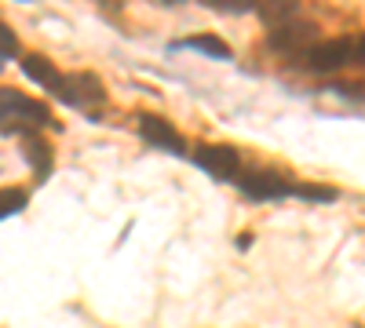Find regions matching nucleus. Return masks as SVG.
<instances>
[{
    "instance_id": "nucleus-1",
    "label": "nucleus",
    "mask_w": 365,
    "mask_h": 328,
    "mask_svg": "<svg viewBox=\"0 0 365 328\" xmlns=\"http://www.w3.org/2000/svg\"><path fill=\"white\" fill-rule=\"evenodd\" d=\"M44 125H51V113L44 102L15 92V88H0V132L29 135L34 128H44Z\"/></svg>"
},
{
    "instance_id": "nucleus-2",
    "label": "nucleus",
    "mask_w": 365,
    "mask_h": 328,
    "mask_svg": "<svg viewBox=\"0 0 365 328\" xmlns=\"http://www.w3.org/2000/svg\"><path fill=\"white\" fill-rule=\"evenodd\" d=\"M55 99H63L66 106L88 110L96 102H106V84L96 73H63L58 77V88L51 92Z\"/></svg>"
},
{
    "instance_id": "nucleus-3",
    "label": "nucleus",
    "mask_w": 365,
    "mask_h": 328,
    "mask_svg": "<svg viewBox=\"0 0 365 328\" xmlns=\"http://www.w3.org/2000/svg\"><path fill=\"white\" fill-rule=\"evenodd\" d=\"M237 186L245 197L252 201H282V197H292L296 194V183L282 171H270V168H252L237 179Z\"/></svg>"
},
{
    "instance_id": "nucleus-4",
    "label": "nucleus",
    "mask_w": 365,
    "mask_h": 328,
    "mask_svg": "<svg viewBox=\"0 0 365 328\" xmlns=\"http://www.w3.org/2000/svg\"><path fill=\"white\" fill-rule=\"evenodd\" d=\"M303 66L311 73H336L351 66V41L347 37H332V41H314L303 51Z\"/></svg>"
},
{
    "instance_id": "nucleus-5",
    "label": "nucleus",
    "mask_w": 365,
    "mask_h": 328,
    "mask_svg": "<svg viewBox=\"0 0 365 328\" xmlns=\"http://www.w3.org/2000/svg\"><path fill=\"white\" fill-rule=\"evenodd\" d=\"M194 164L201 171H208L212 179H220V183H230V179L241 175V154L234 146L220 142V146H197L194 150Z\"/></svg>"
},
{
    "instance_id": "nucleus-6",
    "label": "nucleus",
    "mask_w": 365,
    "mask_h": 328,
    "mask_svg": "<svg viewBox=\"0 0 365 328\" xmlns=\"http://www.w3.org/2000/svg\"><path fill=\"white\" fill-rule=\"evenodd\" d=\"M139 135L146 146H154V150H168L175 157H187V142H182V135L165 121V117H154V113H143L139 117Z\"/></svg>"
},
{
    "instance_id": "nucleus-7",
    "label": "nucleus",
    "mask_w": 365,
    "mask_h": 328,
    "mask_svg": "<svg viewBox=\"0 0 365 328\" xmlns=\"http://www.w3.org/2000/svg\"><path fill=\"white\" fill-rule=\"evenodd\" d=\"M314 33H318V29H314L311 22L296 18V22H285V26H278V29H270L267 41H270L274 51L292 55V51H307V44H314Z\"/></svg>"
},
{
    "instance_id": "nucleus-8",
    "label": "nucleus",
    "mask_w": 365,
    "mask_h": 328,
    "mask_svg": "<svg viewBox=\"0 0 365 328\" xmlns=\"http://www.w3.org/2000/svg\"><path fill=\"white\" fill-rule=\"evenodd\" d=\"M22 73L34 80V84H41L44 92H55V88H58V77H63V73L55 70L51 58H44V55H26V58H22Z\"/></svg>"
},
{
    "instance_id": "nucleus-9",
    "label": "nucleus",
    "mask_w": 365,
    "mask_h": 328,
    "mask_svg": "<svg viewBox=\"0 0 365 328\" xmlns=\"http://www.w3.org/2000/svg\"><path fill=\"white\" fill-rule=\"evenodd\" d=\"M175 48L201 51V55H208V58H230V55H234V51H230V44H227V41H220L216 33H197V37H187V41H179Z\"/></svg>"
},
{
    "instance_id": "nucleus-10",
    "label": "nucleus",
    "mask_w": 365,
    "mask_h": 328,
    "mask_svg": "<svg viewBox=\"0 0 365 328\" xmlns=\"http://www.w3.org/2000/svg\"><path fill=\"white\" fill-rule=\"evenodd\" d=\"M22 142H26V161L34 164L37 179H44L51 171V146L44 139H37V135H22Z\"/></svg>"
},
{
    "instance_id": "nucleus-11",
    "label": "nucleus",
    "mask_w": 365,
    "mask_h": 328,
    "mask_svg": "<svg viewBox=\"0 0 365 328\" xmlns=\"http://www.w3.org/2000/svg\"><path fill=\"white\" fill-rule=\"evenodd\" d=\"M256 15H259L270 29H278V26L299 18V4H256Z\"/></svg>"
},
{
    "instance_id": "nucleus-12",
    "label": "nucleus",
    "mask_w": 365,
    "mask_h": 328,
    "mask_svg": "<svg viewBox=\"0 0 365 328\" xmlns=\"http://www.w3.org/2000/svg\"><path fill=\"white\" fill-rule=\"evenodd\" d=\"M26 190H19V186H4L0 190V219H11V216H19L22 208H26Z\"/></svg>"
},
{
    "instance_id": "nucleus-13",
    "label": "nucleus",
    "mask_w": 365,
    "mask_h": 328,
    "mask_svg": "<svg viewBox=\"0 0 365 328\" xmlns=\"http://www.w3.org/2000/svg\"><path fill=\"white\" fill-rule=\"evenodd\" d=\"M292 197H303V201H336V190L311 186V183H296V194H292Z\"/></svg>"
},
{
    "instance_id": "nucleus-14",
    "label": "nucleus",
    "mask_w": 365,
    "mask_h": 328,
    "mask_svg": "<svg viewBox=\"0 0 365 328\" xmlns=\"http://www.w3.org/2000/svg\"><path fill=\"white\" fill-rule=\"evenodd\" d=\"M205 8L212 11H223V15H245V11H256V4H241V0H201Z\"/></svg>"
},
{
    "instance_id": "nucleus-15",
    "label": "nucleus",
    "mask_w": 365,
    "mask_h": 328,
    "mask_svg": "<svg viewBox=\"0 0 365 328\" xmlns=\"http://www.w3.org/2000/svg\"><path fill=\"white\" fill-rule=\"evenodd\" d=\"M19 55V41H15V33L0 22V58H15Z\"/></svg>"
},
{
    "instance_id": "nucleus-16",
    "label": "nucleus",
    "mask_w": 365,
    "mask_h": 328,
    "mask_svg": "<svg viewBox=\"0 0 365 328\" xmlns=\"http://www.w3.org/2000/svg\"><path fill=\"white\" fill-rule=\"evenodd\" d=\"M351 63L365 66V33H358V37L351 41Z\"/></svg>"
},
{
    "instance_id": "nucleus-17",
    "label": "nucleus",
    "mask_w": 365,
    "mask_h": 328,
    "mask_svg": "<svg viewBox=\"0 0 365 328\" xmlns=\"http://www.w3.org/2000/svg\"><path fill=\"white\" fill-rule=\"evenodd\" d=\"M0 70H4V63H0Z\"/></svg>"
}]
</instances>
